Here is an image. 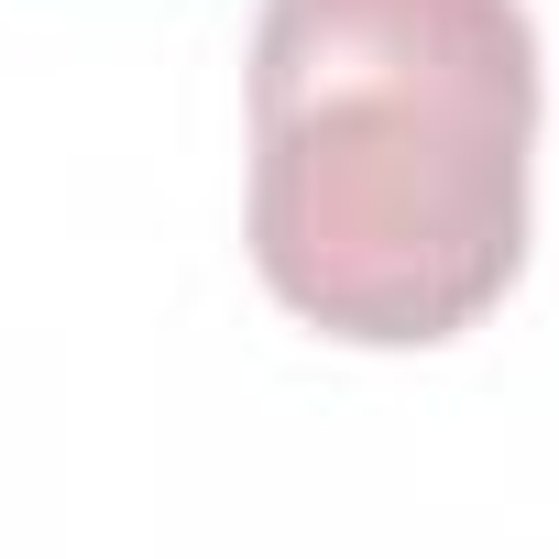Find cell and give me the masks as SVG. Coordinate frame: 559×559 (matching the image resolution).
<instances>
[{"label": "cell", "instance_id": "1", "mask_svg": "<svg viewBox=\"0 0 559 559\" xmlns=\"http://www.w3.org/2000/svg\"><path fill=\"white\" fill-rule=\"evenodd\" d=\"M537 23L526 0H263L252 263L308 330L428 352L526 263Z\"/></svg>", "mask_w": 559, "mask_h": 559}]
</instances>
